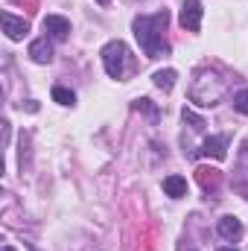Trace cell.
Returning <instances> with one entry per match:
<instances>
[{
  "instance_id": "6da1fadb",
  "label": "cell",
  "mask_w": 248,
  "mask_h": 251,
  "mask_svg": "<svg viewBox=\"0 0 248 251\" xmlns=\"http://www.w3.org/2000/svg\"><path fill=\"white\" fill-rule=\"evenodd\" d=\"M170 24V12H155V15H137L134 18V38L140 44V50L146 53V59H161L170 53V44L164 41Z\"/></svg>"
},
{
  "instance_id": "7a4b0ae2",
  "label": "cell",
  "mask_w": 248,
  "mask_h": 251,
  "mask_svg": "<svg viewBox=\"0 0 248 251\" xmlns=\"http://www.w3.org/2000/svg\"><path fill=\"white\" fill-rule=\"evenodd\" d=\"M225 88H228V82L216 70H198V76H196V82L190 88V100L196 105H201V108H213L222 100Z\"/></svg>"
},
{
  "instance_id": "3957f363",
  "label": "cell",
  "mask_w": 248,
  "mask_h": 251,
  "mask_svg": "<svg viewBox=\"0 0 248 251\" xmlns=\"http://www.w3.org/2000/svg\"><path fill=\"white\" fill-rule=\"evenodd\" d=\"M102 64H105V73L111 79H125V73L131 70V53L123 41H108L102 47Z\"/></svg>"
},
{
  "instance_id": "277c9868",
  "label": "cell",
  "mask_w": 248,
  "mask_h": 251,
  "mask_svg": "<svg viewBox=\"0 0 248 251\" xmlns=\"http://www.w3.org/2000/svg\"><path fill=\"white\" fill-rule=\"evenodd\" d=\"M228 134H216V137H207L201 143V149L196 155H204V158H216V161H225L228 158Z\"/></svg>"
},
{
  "instance_id": "5b68a950",
  "label": "cell",
  "mask_w": 248,
  "mask_h": 251,
  "mask_svg": "<svg viewBox=\"0 0 248 251\" xmlns=\"http://www.w3.org/2000/svg\"><path fill=\"white\" fill-rule=\"evenodd\" d=\"M201 0H184L181 6V26L190 32H198L201 29Z\"/></svg>"
},
{
  "instance_id": "8992f818",
  "label": "cell",
  "mask_w": 248,
  "mask_h": 251,
  "mask_svg": "<svg viewBox=\"0 0 248 251\" xmlns=\"http://www.w3.org/2000/svg\"><path fill=\"white\" fill-rule=\"evenodd\" d=\"M3 32H6L12 41H21V38L29 32V24H26L24 18H15V15H9V12H3Z\"/></svg>"
},
{
  "instance_id": "52a82bcc",
  "label": "cell",
  "mask_w": 248,
  "mask_h": 251,
  "mask_svg": "<svg viewBox=\"0 0 248 251\" xmlns=\"http://www.w3.org/2000/svg\"><path fill=\"white\" fill-rule=\"evenodd\" d=\"M44 32H50L53 38L64 41L67 32H70V21L62 18V15H47V18H44Z\"/></svg>"
},
{
  "instance_id": "ba28073f",
  "label": "cell",
  "mask_w": 248,
  "mask_h": 251,
  "mask_svg": "<svg viewBox=\"0 0 248 251\" xmlns=\"http://www.w3.org/2000/svg\"><path fill=\"white\" fill-rule=\"evenodd\" d=\"M29 56H32L35 64H50L53 62V44H50L47 38H35V41L29 44Z\"/></svg>"
},
{
  "instance_id": "9c48e42d",
  "label": "cell",
  "mask_w": 248,
  "mask_h": 251,
  "mask_svg": "<svg viewBox=\"0 0 248 251\" xmlns=\"http://www.w3.org/2000/svg\"><path fill=\"white\" fill-rule=\"evenodd\" d=\"M216 231H219V237H225V240H237V237L243 234V222H240L237 216H222V219L216 222Z\"/></svg>"
},
{
  "instance_id": "30bf717a",
  "label": "cell",
  "mask_w": 248,
  "mask_h": 251,
  "mask_svg": "<svg viewBox=\"0 0 248 251\" xmlns=\"http://www.w3.org/2000/svg\"><path fill=\"white\" fill-rule=\"evenodd\" d=\"M164 193L173 196V199L187 196V178H181V176H167V178H164Z\"/></svg>"
},
{
  "instance_id": "8fae6325",
  "label": "cell",
  "mask_w": 248,
  "mask_h": 251,
  "mask_svg": "<svg viewBox=\"0 0 248 251\" xmlns=\"http://www.w3.org/2000/svg\"><path fill=\"white\" fill-rule=\"evenodd\" d=\"M152 79H155V85H158L161 91H173V88H175V79H178V73H175V70H158Z\"/></svg>"
},
{
  "instance_id": "7c38bea8",
  "label": "cell",
  "mask_w": 248,
  "mask_h": 251,
  "mask_svg": "<svg viewBox=\"0 0 248 251\" xmlns=\"http://www.w3.org/2000/svg\"><path fill=\"white\" fill-rule=\"evenodd\" d=\"M134 108H137V111H146L152 123H158V117H161V111H158V105H155L152 100H146V97H143V100H137V102H134Z\"/></svg>"
},
{
  "instance_id": "4fadbf2b",
  "label": "cell",
  "mask_w": 248,
  "mask_h": 251,
  "mask_svg": "<svg viewBox=\"0 0 248 251\" xmlns=\"http://www.w3.org/2000/svg\"><path fill=\"white\" fill-rule=\"evenodd\" d=\"M53 100H56L59 105H73V102H76V94L59 85V88H53Z\"/></svg>"
},
{
  "instance_id": "5bb4252c",
  "label": "cell",
  "mask_w": 248,
  "mask_h": 251,
  "mask_svg": "<svg viewBox=\"0 0 248 251\" xmlns=\"http://www.w3.org/2000/svg\"><path fill=\"white\" fill-rule=\"evenodd\" d=\"M234 108L240 114H248V91H237L234 94Z\"/></svg>"
},
{
  "instance_id": "9a60e30c",
  "label": "cell",
  "mask_w": 248,
  "mask_h": 251,
  "mask_svg": "<svg viewBox=\"0 0 248 251\" xmlns=\"http://www.w3.org/2000/svg\"><path fill=\"white\" fill-rule=\"evenodd\" d=\"M181 117H184V123H190L196 131H201V128H204V120H201L198 114H193L190 108H184V111H181Z\"/></svg>"
},
{
  "instance_id": "2e32d148",
  "label": "cell",
  "mask_w": 248,
  "mask_h": 251,
  "mask_svg": "<svg viewBox=\"0 0 248 251\" xmlns=\"http://www.w3.org/2000/svg\"><path fill=\"white\" fill-rule=\"evenodd\" d=\"M240 164H243V170L248 173V140L243 143V152H240Z\"/></svg>"
},
{
  "instance_id": "e0dca14e",
  "label": "cell",
  "mask_w": 248,
  "mask_h": 251,
  "mask_svg": "<svg viewBox=\"0 0 248 251\" xmlns=\"http://www.w3.org/2000/svg\"><path fill=\"white\" fill-rule=\"evenodd\" d=\"M97 3H99V6H108V0H97Z\"/></svg>"
},
{
  "instance_id": "ac0fdd59",
  "label": "cell",
  "mask_w": 248,
  "mask_h": 251,
  "mask_svg": "<svg viewBox=\"0 0 248 251\" xmlns=\"http://www.w3.org/2000/svg\"><path fill=\"white\" fill-rule=\"evenodd\" d=\"M3 251H15V249H12V246H3Z\"/></svg>"
},
{
  "instance_id": "d6986e66",
  "label": "cell",
  "mask_w": 248,
  "mask_h": 251,
  "mask_svg": "<svg viewBox=\"0 0 248 251\" xmlns=\"http://www.w3.org/2000/svg\"><path fill=\"white\" fill-rule=\"evenodd\" d=\"M216 251H237V249H216Z\"/></svg>"
}]
</instances>
